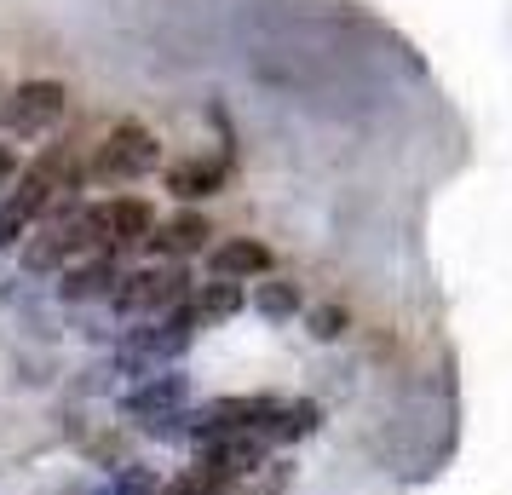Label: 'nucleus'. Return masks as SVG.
<instances>
[{"mask_svg": "<svg viewBox=\"0 0 512 495\" xmlns=\"http://www.w3.org/2000/svg\"><path fill=\"white\" fill-rule=\"evenodd\" d=\"M156 167H162V139L150 127H139V121H116L87 150V179H98V185H139Z\"/></svg>", "mask_w": 512, "mask_h": 495, "instance_id": "1", "label": "nucleus"}, {"mask_svg": "<svg viewBox=\"0 0 512 495\" xmlns=\"http://www.w3.org/2000/svg\"><path fill=\"white\" fill-rule=\"evenodd\" d=\"M190 288H196L190 283V265H179V260L133 265V271H121L110 306H116V317H162V311L185 306Z\"/></svg>", "mask_w": 512, "mask_h": 495, "instance_id": "2", "label": "nucleus"}, {"mask_svg": "<svg viewBox=\"0 0 512 495\" xmlns=\"http://www.w3.org/2000/svg\"><path fill=\"white\" fill-rule=\"evenodd\" d=\"M87 219V254H127V248H144L150 231H156V208L144 196H104V202H87L81 208Z\"/></svg>", "mask_w": 512, "mask_h": 495, "instance_id": "3", "label": "nucleus"}, {"mask_svg": "<svg viewBox=\"0 0 512 495\" xmlns=\"http://www.w3.org/2000/svg\"><path fill=\"white\" fill-rule=\"evenodd\" d=\"M81 248H87V219H81L75 202H58L47 219H35V231L24 236L18 260H24L29 277H47V271H64V260L81 254Z\"/></svg>", "mask_w": 512, "mask_h": 495, "instance_id": "4", "label": "nucleus"}, {"mask_svg": "<svg viewBox=\"0 0 512 495\" xmlns=\"http://www.w3.org/2000/svg\"><path fill=\"white\" fill-rule=\"evenodd\" d=\"M64 81H24V87H12V93H0V133H12V139H41L47 127L64 121Z\"/></svg>", "mask_w": 512, "mask_h": 495, "instance_id": "5", "label": "nucleus"}, {"mask_svg": "<svg viewBox=\"0 0 512 495\" xmlns=\"http://www.w3.org/2000/svg\"><path fill=\"white\" fill-rule=\"evenodd\" d=\"M277 415V398L248 392V398H208L202 409H190V444H208L225 432H265V421Z\"/></svg>", "mask_w": 512, "mask_h": 495, "instance_id": "6", "label": "nucleus"}, {"mask_svg": "<svg viewBox=\"0 0 512 495\" xmlns=\"http://www.w3.org/2000/svg\"><path fill=\"white\" fill-rule=\"evenodd\" d=\"M185 403H190V375L156 369V375H144L139 386L121 392V415L139 421V426H156V421H167V415H185Z\"/></svg>", "mask_w": 512, "mask_h": 495, "instance_id": "7", "label": "nucleus"}, {"mask_svg": "<svg viewBox=\"0 0 512 495\" xmlns=\"http://www.w3.org/2000/svg\"><path fill=\"white\" fill-rule=\"evenodd\" d=\"M265 455H271L265 432H225V438L196 444V467L213 472V478H225V484H236V478H254L265 467Z\"/></svg>", "mask_w": 512, "mask_h": 495, "instance_id": "8", "label": "nucleus"}, {"mask_svg": "<svg viewBox=\"0 0 512 495\" xmlns=\"http://www.w3.org/2000/svg\"><path fill=\"white\" fill-rule=\"evenodd\" d=\"M208 236H213V225L202 219L196 208H185V213H173V219H156V231H150V254L156 260H196V254H208Z\"/></svg>", "mask_w": 512, "mask_h": 495, "instance_id": "9", "label": "nucleus"}, {"mask_svg": "<svg viewBox=\"0 0 512 495\" xmlns=\"http://www.w3.org/2000/svg\"><path fill=\"white\" fill-rule=\"evenodd\" d=\"M231 179V156H190V162L167 167V190L179 202H202V196H219Z\"/></svg>", "mask_w": 512, "mask_h": 495, "instance_id": "10", "label": "nucleus"}, {"mask_svg": "<svg viewBox=\"0 0 512 495\" xmlns=\"http://www.w3.org/2000/svg\"><path fill=\"white\" fill-rule=\"evenodd\" d=\"M121 283V265L110 260V254H87L81 265H70L64 271V283H58V294L70 300V306H87V300H110Z\"/></svg>", "mask_w": 512, "mask_h": 495, "instance_id": "11", "label": "nucleus"}, {"mask_svg": "<svg viewBox=\"0 0 512 495\" xmlns=\"http://www.w3.org/2000/svg\"><path fill=\"white\" fill-rule=\"evenodd\" d=\"M208 271H213V277H225V283L265 277V271H271V248H265V242H254V236H231V242L208 248Z\"/></svg>", "mask_w": 512, "mask_h": 495, "instance_id": "12", "label": "nucleus"}, {"mask_svg": "<svg viewBox=\"0 0 512 495\" xmlns=\"http://www.w3.org/2000/svg\"><path fill=\"white\" fill-rule=\"evenodd\" d=\"M242 306H248L242 283H225V277L190 288V311H196V323H202V329H208V323H225V317H236Z\"/></svg>", "mask_w": 512, "mask_h": 495, "instance_id": "13", "label": "nucleus"}, {"mask_svg": "<svg viewBox=\"0 0 512 495\" xmlns=\"http://www.w3.org/2000/svg\"><path fill=\"white\" fill-rule=\"evenodd\" d=\"M323 426V409L311 398H294V403H277V415L265 421V444H300Z\"/></svg>", "mask_w": 512, "mask_h": 495, "instance_id": "14", "label": "nucleus"}, {"mask_svg": "<svg viewBox=\"0 0 512 495\" xmlns=\"http://www.w3.org/2000/svg\"><path fill=\"white\" fill-rule=\"evenodd\" d=\"M254 311L259 317H271V323H288V317H294V311H300V288L294 283H259L254 288Z\"/></svg>", "mask_w": 512, "mask_h": 495, "instance_id": "15", "label": "nucleus"}, {"mask_svg": "<svg viewBox=\"0 0 512 495\" xmlns=\"http://www.w3.org/2000/svg\"><path fill=\"white\" fill-rule=\"evenodd\" d=\"M98 495H162V484H156V472L144 461H127V467H116L98 484Z\"/></svg>", "mask_w": 512, "mask_h": 495, "instance_id": "16", "label": "nucleus"}, {"mask_svg": "<svg viewBox=\"0 0 512 495\" xmlns=\"http://www.w3.org/2000/svg\"><path fill=\"white\" fill-rule=\"evenodd\" d=\"M162 495H231V484L213 478V472H202V467H185L173 484H162Z\"/></svg>", "mask_w": 512, "mask_h": 495, "instance_id": "17", "label": "nucleus"}, {"mask_svg": "<svg viewBox=\"0 0 512 495\" xmlns=\"http://www.w3.org/2000/svg\"><path fill=\"white\" fill-rule=\"evenodd\" d=\"M305 323H311V334H317V340H340V334H346V311H340V306H323V311H311Z\"/></svg>", "mask_w": 512, "mask_h": 495, "instance_id": "18", "label": "nucleus"}, {"mask_svg": "<svg viewBox=\"0 0 512 495\" xmlns=\"http://www.w3.org/2000/svg\"><path fill=\"white\" fill-rule=\"evenodd\" d=\"M24 231H29V219L12 208L6 196H0V248H18V242H24Z\"/></svg>", "mask_w": 512, "mask_h": 495, "instance_id": "19", "label": "nucleus"}, {"mask_svg": "<svg viewBox=\"0 0 512 495\" xmlns=\"http://www.w3.org/2000/svg\"><path fill=\"white\" fill-rule=\"evenodd\" d=\"M18 179V156H12V144H0V190Z\"/></svg>", "mask_w": 512, "mask_h": 495, "instance_id": "20", "label": "nucleus"}]
</instances>
